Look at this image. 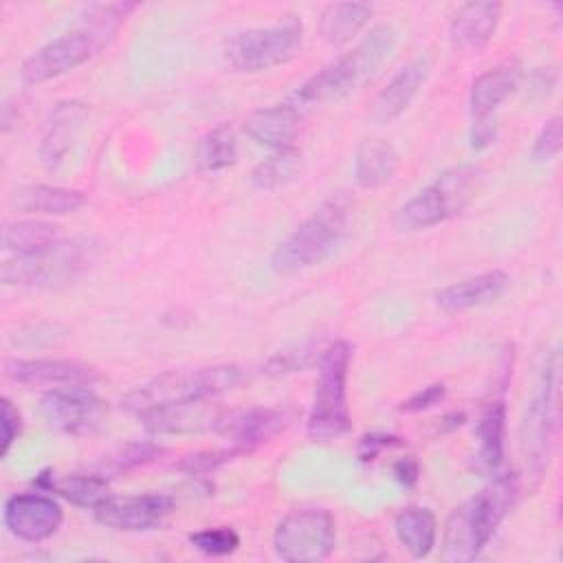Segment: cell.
I'll use <instances>...</instances> for the list:
<instances>
[{"label":"cell","instance_id":"1","mask_svg":"<svg viewBox=\"0 0 563 563\" xmlns=\"http://www.w3.org/2000/svg\"><path fill=\"white\" fill-rule=\"evenodd\" d=\"M519 497L515 473H497L484 488L464 499L444 523L442 559L446 563H468L490 543L495 530L512 510Z\"/></svg>","mask_w":563,"mask_h":563},{"label":"cell","instance_id":"2","mask_svg":"<svg viewBox=\"0 0 563 563\" xmlns=\"http://www.w3.org/2000/svg\"><path fill=\"white\" fill-rule=\"evenodd\" d=\"M396 46V29L391 24L374 26L352 51L323 66L306 79L290 97L295 108L339 101L361 88L391 55Z\"/></svg>","mask_w":563,"mask_h":563},{"label":"cell","instance_id":"3","mask_svg":"<svg viewBox=\"0 0 563 563\" xmlns=\"http://www.w3.org/2000/svg\"><path fill=\"white\" fill-rule=\"evenodd\" d=\"M242 378L244 372L229 363L196 369H169L125 394L121 407L128 413L143 418L161 409L205 402L207 398H216L235 389Z\"/></svg>","mask_w":563,"mask_h":563},{"label":"cell","instance_id":"4","mask_svg":"<svg viewBox=\"0 0 563 563\" xmlns=\"http://www.w3.org/2000/svg\"><path fill=\"white\" fill-rule=\"evenodd\" d=\"M350 216L347 196L328 198L273 251L271 266L277 273H297L321 264L347 235Z\"/></svg>","mask_w":563,"mask_h":563},{"label":"cell","instance_id":"5","mask_svg":"<svg viewBox=\"0 0 563 563\" xmlns=\"http://www.w3.org/2000/svg\"><path fill=\"white\" fill-rule=\"evenodd\" d=\"M482 172L475 165H455L438 174L427 187L398 207L394 227L398 231H424L462 213L477 196Z\"/></svg>","mask_w":563,"mask_h":563},{"label":"cell","instance_id":"6","mask_svg":"<svg viewBox=\"0 0 563 563\" xmlns=\"http://www.w3.org/2000/svg\"><path fill=\"white\" fill-rule=\"evenodd\" d=\"M352 363V345L343 339L330 343L319 356V376L306 431L317 442L345 435L352 429L347 409V372Z\"/></svg>","mask_w":563,"mask_h":563},{"label":"cell","instance_id":"7","mask_svg":"<svg viewBox=\"0 0 563 563\" xmlns=\"http://www.w3.org/2000/svg\"><path fill=\"white\" fill-rule=\"evenodd\" d=\"M556 354L548 352L539 365L537 383L521 420V455L528 477L537 484L548 471L556 429Z\"/></svg>","mask_w":563,"mask_h":563},{"label":"cell","instance_id":"8","mask_svg":"<svg viewBox=\"0 0 563 563\" xmlns=\"http://www.w3.org/2000/svg\"><path fill=\"white\" fill-rule=\"evenodd\" d=\"M95 246L88 240H55L42 249L18 253L4 260L0 279L4 286H53L77 277L92 260Z\"/></svg>","mask_w":563,"mask_h":563},{"label":"cell","instance_id":"9","mask_svg":"<svg viewBox=\"0 0 563 563\" xmlns=\"http://www.w3.org/2000/svg\"><path fill=\"white\" fill-rule=\"evenodd\" d=\"M301 40V22L288 18L233 33L224 46V57L240 73H262L290 62L299 53Z\"/></svg>","mask_w":563,"mask_h":563},{"label":"cell","instance_id":"10","mask_svg":"<svg viewBox=\"0 0 563 563\" xmlns=\"http://www.w3.org/2000/svg\"><path fill=\"white\" fill-rule=\"evenodd\" d=\"M336 526L325 508H297L273 532V550L286 563H317L330 556Z\"/></svg>","mask_w":563,"mask_h":563},{"label":"cell","instance_id":"11","mask_svg":"<svg viewBox=\"0 0 563 563\" xmlns=\"http://www.w3.org/2000/svg\"><path fill=\"white\" fill-rule=\"evenodd\" d=\"M103 44H106V40L88 26L68 31V33L46 42L44 46H40L35 53H31L20 66V79L26 86L46 84L55 77L70 73L73 68L81 66Z\"/></svg>","mask_w":563,"mask_h":563},{"label":"cell","instance_id":"12","mask_svg":"<svg viewBox=\"0 0 563 563\" xmlns=\"http://www.w3.org/2000/svg\"><path fill=\"white\" fill-rule=\"evenodd\" d=\"M40 409L48 427L66 435L92 433L108 416V402L86 385L48 389L40 400Z\"/></svg>","mask_w":563,"mask_h":563},{"label":"cell","instance_id":"13","mask_svg":"<svg viewBox=\"0 0 563 563\" xmlns=\"http://www.w3.org/2000/svg\"><path fill=\"white\" fill-rule=\"evenodd\" d=\"M62 521V506L46 493H15L2 506L4 528L26 543H40L53 537Z\"/></svg>","mask_w":563,"mask_h":563},{"label":"cell","instance_id":"14","mask_svg":"<svg viewBox=\"0 0 563 563\" xmlns=\"http://www.w3.org/2000/svg\"><path fill=\"white\" fill-rule=\"evenodd\" d=\"M176 499L167 493H143V495H110L97 510L95 519L119 532H145L163 523L174 510Z\"/></svg>","mask_w":563,"mask_h":563},{"label":"cell","instance_id":"15","mask_svg":"<svg viewBox=\"0 0 563 563\" xmlns=\"http://www.w3.org/2000/svg\"><path fill=\"white\" fill-rule=\"evenodd\" d=\"M288 424V413L275 407L238 409L227 416H218L216 431L231 440V446L242 453H251L260 444L268 442Z\"/></svg>","mask_w":563,"mask_h":563},{"label":"cell","instance_id":"16","mask_svg":"<svg viewBox=\"0 0 563 563\" xmlns=\"http://www.w3.org/2000/svg\"><path fill=\"white\" fill-rule=\"evenodd\" d=\"M4 374L11 380L31 387H88L99 380V374L92 367L68 358H9L4 363Z\"/></svg>","mask_w":563,"mask_h":563},{"label":"cell","instance_id":"17","mask_svg":"<svg viewBox=\"0 0 563 563\" xmlns=\"http://www.w3.org/2000/svg\"><path fill=\"white\" fill-rule=\"evenodd\" d=\"M86 119L88 106L79 99H64L51 108L37 150L44 167L55 169L64 161L68 150L75 145V139L81 132Z\"/></svg>","mask_w":563,"mask_h":563},{"label":"cell","instance_id":"18","mask_svg":"<svg viewBox=\"0 0 563 563\" xmlns=\"http://www.w3.org/2000/svg\"><path fill=\"white\" fill-rule=\"evenodd\" d=\"M429 68H431V64H429L427 55H418V57L409 59L376 95L372 110H369V119L378 125L396 121L409 108V103L413 101V97L427 81Z\"/></svg>","mask_w":563,"mask_h":563},{"label":"cell","instance_id":"19","mask_svg":"<svg viewBox=\"0 0 563 563\" xmlns=\"http://www.w3.org/2000/svg\"><path fill=\"white\" fill-rule=\"evenodd\" d=\"M501 4L499 2H466L457 7L449 22V40L453 48L464 53L482 51L499 22Z\"/></svg>","mask_w":563,"mask_h":563},{"label":"cell","instance_id":"20","mask_svg":"<svg viewBox=\"0 0 563 563\" xmlns=\"http://www.w3.org/2000/svg\"><path fill=\"white\" fill-rule=\"evenodd\" d=\"M506 380L493 389L490 400L484 405L477 422V453L473 455V466L479 473H495L504 462V440H506V400L504 387Z\"/></svg>","mask_w":563,"mask_h":563},{"label":"cell","instance_id":"21","mask_svg":"<svg viewBox=\"0 0 563 563\" xmlns=\"http://www.w3.org/2000/svg\"><path fill=\"white\" fill-rule=\"evenodd\" d=\"M521 66L517 59H508L497 64L495 68H488L482 73L468 95V108L473 114V121L479 119H493L495 110L519 88L521 84Z\"/></svg>","mask_w":563,"mask_h":563},{"label":"cell","instance_id":"22","mask_svg":"<svg viewBox=\"0 0 563 563\" xmlns=\"http://www.w3.org/2000/svg\"><path fill=\"white\" fill-rule=\"evenodd\" d=\"M301 128V112L292 103H275L251 112L244 121V132L260 145L271 150L292 147Z\"/></svg>","mask_w":563,"mask_h":563},{"label":"cell","instance_id":"23","mask_svg":"<svg viewBox=\"0 0 563 563\" xmlns=\"http://www.w3.org/2000/svg\"><path fill=\"white\" fill-rule=\"evenodd\" d=\"M506 286H508V275L504 271H486L440 288L435 292V303L444 312H462V310L486 306L499 299Z\"/></svg>","mask_w":563,"mask_h":563},{"label":"cell","instance_id":"24","mask_svg":"<svg viewBox=\"0 0 563 563\" xmlns=\"http://www.w3.org/2000/svg\"><path fill=\"white\" fill-rule=\"evenodd\" d=\"M11 205L29 216H64L86 205L81 191L53 185H24L13 191Z\"/></svg>","mask_w":563,"mask_h":563},{"label":"cell","instance_id":"25","mask_svg":"<svg viewBox=\"0 0 563 563\" xmlns=\"http://www.w3.org/2000/svg\"><path fill=\"white\" fill-rule=\"evenodd\" d=\"M400 158L385 139H365L354 152V180L363 189H376L389 183L398 172Z\"/></svg>","mask_w":563,"mask_h":563},{"label":"cell","instance_id":"26","mask_svg":"<svg viewBox=\"0 0 563 563\" xmlns=\"http://www.w3.org/2000/svg\"><path fill=\"white\" fill-rule=\"evenodd\" d=\"M394 532L400 545L413 556L424 559L435 545L438 521L431 508L427 506H407L394 519Z\"/></svg>","mask_w":563,"mask_h":563},{"label":"cell","instance_id":"27","mask_svg":"<svg viewBox=\"0 0 563 563\" xmlns=\"http://www.w3.org/2000/svg\"><path fill=\"white\" fill-rule=\"evenodd\" d=\"M374 7L367 2H332L319 15V35L330 44L352 40L372 18Z\"/></svg>","mask_w":563,"mask_h":563},{"label":"cell","instance_id":"28","mask_svg":"<svg viewBox=\"0 0 563 563\" xmlns=\"http://www.w3.org/2000/svg\"><path fill=\"white\" fill-rule=\"evenodd\" d=\"M59 227L46 220H13L2 227V251L29 253L59 240Z\"/></svg>","mask_w":563,"mask_h":563},{"label":"cell","instance_id":"29","mask_svg":"<svg viewBox=\"0 0 563 563\" xmlns=\"http://www.w3.org/2000/svg\"><path fill=\"white\" fill-rule=\"evenodd\" d=\"M301 163L303 156L297 147L275 150L268 158L255 165V169L251 172V183L262 191L279 189L299 176Z\"/></svg>","mask_w":563,"mask_h":563},{"label":"cell","instance_id":"30","mask_svg":"<svg viewBox=\"0 0 563 563\" xmlns=\"http://www.w3.org/2000/svg\"><path fill=\"white\" fill-rule=\"evenodd\" d=\"M51 493H57L59 497H64L66 501H70L73 506L79 508H90L97 510L108 497H110V488L106 477L101 475H66V477H55Z\"/></svg>","mask_w":563,"mask_h":563},{"label":"cell","instance_id":"31","mask_svg":"<svg viewBox=\"0 0 563 563\" xmlns=\"http://www.w3.org/2000/svg\"><path fill=\"white\" fill-rule=\"evenodd\" d=\"M238 161V141L229 125H218L198 143V167L205 172H220Z\"/></svg>","mask_w":563,"mask_h":563},{"label":"cell","instance_id":"32","mask_svg":"<svg viewBox=\"0 0 563 563\" xmlns=\"http://www.w3.org/2000/svg\"><path fill=\"white\" fill-rule=\"evenodd\" d=\"M189 543L209 556H227L233 554L240 545V537L233 528L220 526V528H205L189 534Z\"/></svg>","mask_w":563,"mask_h":563},{"label":"cell","instance_id":"33","mask_svg":"<svg viewBox=\"0 0 563 563\" xmlns=\"http://www.w3.org/2000/svg\"><path fill=\"white\" fill-rule=\"evenodd\" d=\"M165 449L161 444H154V442H132V444H125L123 449H119L110 462H108V468L114 471V473H121V471H130V468H136V466H143L152 460H156Z\"/></svg>","mask_w":563,"mask_h":563},{"label":"cell","instance_id":"34","mask_svg":"<svg viewBox=\"0 0 563 563\" xmlns=\"http://www.w3.org/2000/svg\"><path fill=\"white\" fill-rule=\"evenodd\" d=\"M244 455L240 449L231 446V449H222V451H202V453H194L187 455L185 460L178 462V468L189 473V475H205L209 471H216L218 466H222L224 462Z\"/></svg>","mask_w":563,"mask_h":563},{"label":"cell","instance_id":"35","mask_svg":"<svg viewBox=\"0 0 563 563\" xmlns=\"http://www.w3.org/2000/svg\"><path fill=\"white\" fill-rule=\"evenodd\" d=\"M561 139H563V125L561 117H552L537 134L532 143V161L534 163H548L552 161L559 150H561Z\"/></svg>","mask_w":563,"mask_h":563},{"label":"cell","instance_id":"36","mask_svg":"<svg viewBox=\"0 0 563 563\" xmlns=\"http://www.w3.org/2000/svg\"><path fill=\"white\" fill-rule=\"evenodd\" d=\"M314 356V345H297L290 350H279L266 361V372L268 374H290L301 367H306Z\"/></svg>","mask_w":563,"mask_h":563},{"label":"cell","instance_id":"37","mask_svg":"<svg viewBox=\"0 0 563 563\" xmlns=\"http://www.w3.org/2000/svg\"><path fill=\"white\" fill-rule=\"evenodd\" d=\"M0 427H2L0 457H7V453L11 451L13 442L18 440V435L22 431V416L7 396L0 400Z\"/></svg>","mask_w":563,"mask_h":563},{"label":"cell","instance_id":"38","mask_svg":"<svg viewBox=\"0 0 563 563\" xmlns=\"http://www.w3.org/2000/svg\"><path fill=\"white\" fill-rule=\"evenodd\" d=\"M446 394V387L444 383H431L422 389H418L416 394H411L407 400L400 402V411L405 413H418V411H427L431 409L433 405H438Z\"/></svg>","mask_w":563,"mask_h":563},{"label":"cell","instance_id":"39","mask_svg":"<svg viewBox=\"0 0 563 563\" xmlns=\"http://www.w3.org/2000/svg\"><path fill=\"white\" fill-rule=\"evenodd\" d=\"M400 444L396 435L389 433H367L358 442V460L361 462H374L385 449Z\"/></svg>","mask_w":563,"mask_h":563},{"label":"cell","instance_id":"40","mask_svg":"<svg viewBox=\"0 0 563 563\" xmlns=\"http://www.w3.org/2000/svg\"><path fill=\"white\" fill-rule=\"evenodd\" d=\"M391 473L400 486L413 488L420 479V464L413 457H400L391 464Z\"/></svg>","mask_w":563,"mask_h":563},{"label":"cell","instance_id":"41","mask_svg":"<svg viewBox=\"0 0 563 563\" xmlns=\"http://www.w3.org/2000/svg\"><path fill=\"white\" fill-rule=\"evenodd\" d=\"M497 139V123L495 119H479L473 121V130H471V145L475 150L488 147L490 143H495Z\"/></svg>","mask_w":563,"mask_h":563},{"label":"cell","instance_id":"42","mask_svg":"<svg viewBox=\"0 0 563 563\" xmlns=\"http://www.w3.org/2000/svg\"><path fill=\"white\" fill-rule=\"evenodd\" d=\"M464 422V413H446V416H442L440 420H438V431L440 433H446V431H453V429H457L460 424Z\"/></svg>","mask_w":563,"mask_h":563}]
</instances>
